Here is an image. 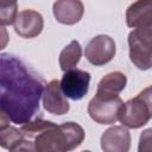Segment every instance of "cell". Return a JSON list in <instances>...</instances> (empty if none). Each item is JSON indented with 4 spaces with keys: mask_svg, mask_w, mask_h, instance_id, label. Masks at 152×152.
Returning a JSON list of instances; mask_svg holds the SVG:
<instances>
[{
    "mask_svg": "<svg viewBox=\"0 0 152 152\" xmlns=\"http://www.w3.org/2000/svg\"><path fill=\"white\" fill-rule=\"evenodd\" d=\"M44 82L31 74L27 66L10 53L1 55L0 108L11 122L24 125L39 112Z\"/></svg>",
    "mask_w": 152,
    "mask_h": 152,
    "instance_id": "cell-1",
    "label": "cell"
},
{
    "mask_svg": "<svg viewBox=\"0 0 152 152\" xmlns=\"http://www.w3.org/2000/svg\"><path fill=\"white\" fill-rule=\"evenodd\" d=\"M84 140V131L76 122L53 124L33 139L34 151L64 152L78 147Z\"/></svg>",
    "mask_w": 152,
    "mask_h": 152,
    "instance_id": "cell-2",
    "label": "cell"
},
{
    "mask_svg": "<svg viewBox=\"0 0 152 152\" xmlns=\"http://www.w3.org/2000/svg\"><path fill=\"white\" fill-rule=\"evenodd\" d=\"M152 118V86L145 88L135 97L128 100L121 107L119 121L128 128H140Z\"/></svg>",
    "mask_w": 152,
    "mask_h": 152,
    "instance_id": "cell-3",
    "label": "cell"
},
{
    "mask_svg": "<svg viewBox=\"0 0 152 152\" xmlns=\"http://www.w3.org/2000/svg\"><path fill=\"white\" fill-rule=\"evenodd\" d=\"M129 59L139 70L152 68V21L135 27L128 34Z\"/></svg>",
    "mask_w": 152,
    "mask_h": 152,
    "instance_id": "cell-4",
    "label": "cell"
},
{
    "mask_svg": "<svg viewBox=\"0 0 152 152\" xmlns=\"http://www.w3.org/2000/svg\"><path fill=\"white\" fill-rule=\"evenodd\" d=\"M122 106L124 102L119 95L96 91L95 96L89 101L88 114L100 125H110L119 120V113Z\"/></svg>",
    "mask_w": 152,
    "mask_h": 152,
    "instance_id": "cell-5",
    "label": "cell"
},
{
    "mask_svg": "<svg viewBox=\"0 0 152 152\" xmlns=\"http://www.w3.org/2000/svg\"><path fill=\"white\" fill-rule=\"evenodd\" d=\"M84 55L90 64L95 66L104 65L109 63L115 56V43L109 36H95L87 44Z\"/></svg>",
    "mask_w": 152,
    "mask_h": 152,
    "instance_id": "cell-6",
    "label": "cell"
},
{
    "mask_svg": "<svg viewBox=\"0 0 152 152\" xmlns=\"http://www.w3.org/2000/svg\"><path fill=\"white\" fill-rule=\"evenodd\" d=\"M59 83L65 97L77 101L83 99L89 90L90 74L84 70L71 69L65 71Z\"/></svg>",
    "mask_w": 152,
    "mask_h": 152,
    "instance_id": "cell-7",
    "label": "cell"
},
{
    "mask_svg": "<svg viewBox=\"0 0 152 152\" xmlns=\"http://www.w3.org/2000/svg\"><path fill=\"white\" fill-rule=\"evenodd\" d=\"M14 31L21 38H34L40 34L44 20L40 13L33 10H24L18 13L14 21Z\"/></svg>",
    "mask_w": 152,
    "mask_h": 152,
    "instance_id": "cell-8",
    "label": "cell"
},
{
    "mask_svg": "<svg viewBox=\"0 0 152 152\" xmlns=\"http://www.w3.org/2000/svg\"><path fill=\"white\" fill-rule=\"evenodd\" d=\"M43 106L48 113L53 115H63L69 112L70 106L61 89L59 81L52 80L46 84L43 94Z\"/></svg>",
    "mask_w": 152,
    "mask_h": 152,
    "instance_id": "cell-9",
    "label": "cell"
},
{
    "mask_svg": "<svg viewBox=\"0 0 152 152\" xmlns=\"http://www.w3.org/2000/svg\"><path fill=\"white\" fill-rule=\"evenodd\" d=\"M131 147V134L126 126H113L103 132L101 148L106 152H127Z\"/></svg>",
    "mask_w": 152,
    "mask_h": 152,
    "instance_id": "cell-10",
    "label": "cell"
},
{
    "mask_svg": "<svg viewBox=\"0 0 152 152\" xmlns=\"http://www.w3.org/2000/svg\"><path fill=\"white\" fill-rule=\"evenodd\" d=\"M53 15L56 20L64 25H75L84 13V6L81 0H57L53 4Z\"/></svg>",
    "mask_w": 152,
    "mask_h": 152,
    "instance_id": "cell-11",
    "label": "cell"
},
{
    "mask_svg": "<svg viewBox=\"0 0 152 152\" xmlns=\"http://www.w3.org/2000/svg\"><path fill=\"white\" fill-rule=\"evenodd\" d=\"M0 145L10 151H34L33 142L25 138L21 129L10 125L0 128Z\"/></svg>",
    "mask_w": 152,
    "mask_h": 152,
    "instance_id": "cell-12",
    "label": "cell"
},
{
    "mask_svg": "<svg viewBox=\"0 0 152 152\" xmlns=\"http://www.w3.org/2000/svg\"><path fill=\"white\" fill-rule=\"evenodd\" d=\"M152 21V0H137L126 11V24L135 28Z\"/></svg>",
    "mask_w": 152,
    "mask_h": 152,
    "instance_id": "cell-13",
    "label": "cell"
},
{
    "mask_svg": "<svg viewBox=\"0 0 152 152\" xmlns=\"http://www.w3.org/2000/svg\"><path fill=\"white\" fill-rule=\"evenodd\" d=\"M126 83H127L126 75L120 71H114L101 78V81L97 84L96 91L103 94H110V95H119L125 89Z\"/></svg>",
    "mask_w": 152,
    "mask_h": 152,
    "instance_id": "cell-14",
    "label": "cell"
},
{
    "mask_svg": "<svg viewBox=\"0 0 152 152\" xmlns=\"http://www.w3.org/2000/svg\"><path fill=\"white\" fill-rule=\"evenodd\" d=\"M82 56V48L77 40H71L59 55V66L65 72L75 69Z\"/></svg>",
    "mask_w": 152,
    "mask_h": 152,
    "instance_id": "cell-15",
    "label": "cell"
},
{
    "mask_svg": "<svg viewBox=\"0 0 152 152\" xmlns=\"http://www.w3.org/2000/svg\"><path fill=\"white\" fill-rule=\"evenodd\" d=\"M17 0H0V23L2 26L12 25L18 15Z\"/></svg>",
    "mask_w": 152,
    "mask_h": 152,
    "instance_id": "cell-16",
    "label": "cell"
},
{
    "mask_svg": "<svg viewBox=\"0 0 152 152\" xmlns=\"http://www.w3.org/2000/svg\"><path fill=\"white\" fill-rule=\"evenodd\" d=\"M139 152H152V128L142 131L139 139Z\"/></svg>",
    "mask_w": 152,
    "mask_h": 152,
    "instance_id": "cell-17",
    "label": "cell"
}]
</instances>
